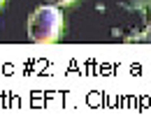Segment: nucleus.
I'll list each match as a JSON object with an SVG mask.
<instances>
[{
    "instance_id": "nucleus-1",
    "label": "nucleus",
    "mask_w": 151,
    "mask_h": 118,
    "mask_svg": "<svg viewBox=\"0 0 151 118\" xmlns=\"http://www.w3.org/2000/svg\"><path fill=\"white\" fill-rule=\"evenodd\" d=\"M63 30V14L56 5H42L28 19V37L37 44H49L60 37Z\"/></svg>"
},
{
    "instance_id": "nucleus-4",
    "label": "nucleus",
    "mask_w": 151,
    "mask_h": 118,
    "mask_svg": "<svg viewBox=\"0 0 151 118\" xmlns=\"http://www.w3.org/2000/svg\"><path fill=\"white\" fill-rule=\"evenodd\" d=\"M0 5H2V0H0Z\"/></svg>"
},
{
    "instance_id": "nucleus-3",
    "label": "nucleus",
    "mask_w": 151,
    "mask_h": 118,
    "mask_svg": "<svg viewBox=\"0 0 151 118\" xmlns=\"http://www.w3.org/2000/svg\"><path fill=\"white\" fill-rule=\"evenodd\" d=\"M144 39L151 44V26H147V30H144Z\"/></svg>"
},
{
    "instance_id": "nucleus-2",
    "label": "nucleus",
    "mask_w": 151,
    "mask_h": 118,
    "mask_svg": "<svg viewBox=\"0 0 151 118\" xmlns=\"http://www.w3.org/2000/svg\"><path fill=\"white\" fill-rule=\"evenodd\" d=\"M72 0H49V5H56V7H60V5H70Z\"/></svg>"
}]
</instances>
